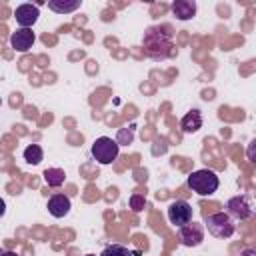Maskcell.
Returning <instances> with one entry per match:
<instances>
[{"instance_id":"14","label":"cell","mask_w":256,"mask_h":256,"mask_svg":"<svg viewBox=\"0 0 256 256\" xmlns=\"http://www.w3.org/2000/svg\"><path fill=\"white\" fill-rule=\"evenodd\" d=\"M80 0H72V2H64V0H50L48 2V8L58 12V14H68V12H74L80 8Z\"/></svg>"},{"instance_id":"8","label":"cell","mask_w":256,"mask_h":256,"mask_svg":"<svg viewBox=\"0 0 256 256\" xmlns=\"http://www.w3.org/2000/svg\"><path fill=\"white\" fill-rule=\"evenodd\" d=\"M36 42V34L32 28H18L16 32L10 34V46L18 52H28Z\"/></svg>"},{"instance_id":"9","label":"cell","mask_w":256,"mask_h":256,"mask_svg":"<svg viewBox=\"0 0 256 256\" xmlns=\"http://www.w3.org/2000/svg\"><path fill=\"white\" fill-rule=\"evenodd\" d=\"M38 16H40V10L36 4H20L14 12V18L20 24V28H32L36 24Z\"/></svg>"},{"instance_id":"20","label":"cell","mask_w":256,"mask_h":256,"mask_svg":"<svg viewBox=\"0 0 256 256\" xmlns=\"http://www.w3.org/2000/svg\"><path fill=\"white\" fill-rule=\"evenodd\" d=\"M4 214H6V202H4L2 198H0V218H2Z\"/></svg>"},{"instance_id":"6","label":"cell","mask_w":256,"mask_h":256,"mask_svg":"<svg viewBox=\"0 0 256 256\" xmlns=\"http://www.w3.org/2000/svg\"><path fill=\"white\" fill-rule=\"evenodd\" d=\"M178 242L182 246H188V248L200 246L204 242V226L198 222H188V224L180 226L178 228Z\"/></svg>"},{"instance_id":"5","label":"cell","mask_w":256,"mask_h":256,"mask_svg":"<svg viewBox=\"0 0 256 256\" xmlns=\"http://www.w3.org/2000/svg\"><path fill=\"white\" fill-rule=\"evenodd\" d=\"M226 214H228L232 220H248V218L254 214L250 196L240 194V196L230 198V200L226 202Z\"/></svg>"},{"instance_id":"19","label":"cell","mask_w":256,"mask_h":256,"mask_svg":"<svg viewBox=\"0 0 256 256\" xmlns=\"http://www.w3.org/2000/svg\"><path fill=\"white\" fill-rule=\"evenodd\" d=\"M240 256H256V250L254 248H246V250H242Z\"/></svg>"},{"instance_id":"2","label":"cell","mask_w":256,"mask_h":256,"mask_svg":"<svg viewBox=\"0 0 256 256\" xmlns=\"http://www.w3.org/2000/svg\"><path fill=\"white\" fill-rule=\"evenodd\" d=\"M218 186H220V180L214 170L202 168V170H194L188 176V188L198 196H210L218 190Z\"/></svg>"},{"instance_id":"12","label":"cell","mask_w":256,"mask_h":256,"mask_svg":"<svg viewBox=\"0 0 256 256\" xmlns=\"http://www.w3.org/2000/svg\"><path fill=\"white\" fill-rule=\"evenodd\" d=\"M172 14L178 20H190L196 14V2L194 0H174L172 2Z\"/></svg>"},{"instance_id":"11","label":"cell","mask_w":256,"mask_h":256,"mask_svg":"<svg viewBox=\"0 0 256 256\" xmlns=\"http://www.w3.org/2000/svg\"><path fill=\"white\" fill-rule=\"evenodd\" d=\"M180 128H182L184 134H194V132H198V130L202 128V114H200V110L192 108L190 112H186V114L182 116V120H180Z\"/></svg>"},{"instance_id":"1","label":"cell","mask_w":256,"mask_h":256,"mask_svg":"<svg viewBox=\"0 0 256 256\" xmlns=\"http://www.w3.org/2000/svg\"><path fill=\"white\" fill-rule=\"evenodd\" d=\"M142 46L146 54L152 60H166L174 54V44H172V34L166 32L164 28L150 26L144 36H142Z\"/></svg>"},{"instance_id":"13","label":"cell","mask_w":256,"mask_h":256,"mask_svg":"<svg viewBox=\"0 0 256 256\" xmlns=\"http://www.w3.org/2000/svg\"><path fill=\"white\" fill-rule=\"evenodd\" d=\"M42 176H44V182H46L50 188L62 186V184H64V178H66V174H64L62 168H46Z\"/></svg>"},{"instance_id":"17","label":"cell","mask_w":256,"mask_h":256,"mask_svg":"<svg viewBox=\"0 0 256 256\" xmlns=\"http://www.w3.org/2000/svg\"><path fill=\"white\" fill-rule=\"evenodd\" d=\"M132 140H134L132 126H130V128H122V130H118V136H116V144H118V146H128Z\"/></svg>"},{"instance_id":"21","label":"cell","mask_w":256,"mask_h":256,"mask_svg":"<svg viewBox=\"0 0 256 256\" xmlns=\"http://www.w3.org/2000/svg\"><path fill=\"white\" fill-rule=\"evenodd\" d=\"M0 256H18V254L12 250H0Z\"/></svg>"},{"instance_id":"18","label":"cell","mask_w":256,"mask_h":256,"mask_svg":"<svg viewBox=\"0 0 256 256\" xmlns=\"http://www.w3.org/2000/svg\"><path fill=\"white\" fill-rule=\"evenodd\" d=\"M130 206L138 212V210H142V208L146 206V198H144V196H140V194H134V196L130 198Z\"/></svg>"},{"instance_id":"4","label":"cell","mask_w":256,"mask_h":256,"mask_svg":"<svg viewBox=\"0 0 256 256\" xmlns=\"http://www.w3.org/2000/svg\"><path fill=\"white\" fill-rule=\"evenodd\" d=\"M206 228L214 238L224 240V238H230L234 234L236 224L226 212H216V214L206 216Z\"/></svg>"},{"instance_id":"7","label":"cell","mask_w":256,"mask_h":256,"mask_svg":"<svg viewBox=\"0 0 256 256\" xmlns=\"http://www.w3.org/2000/svg\"><path fill=\"white\" fill-rule=\"evenodd\" d=\"M168 220L176 228L192 222V206L186 200H174V202H170V206H168Z\"/></svg>"},{"instance_id":"3","label":"cell","mask_w":256,"mask_h":256,"mask_svg":"<svg viewBox=\"0 0 256 256\" xmlns=\"http://www.w3.org/2000/svg\"><path fill=\"white\" fill-rule=\"evenodd\" d=\"M118 150H120V146L116 144V140H112L108 136H100V138H96L92 142V150L90 152H92V158L98 164L106 166V164H112L118 158Z\"/></svg>"},{"instance_id":"10","label":"cell","mask_w":256,"mask_h":256,"mask_svg":"<svg viewBox=\"0 0 256 256\" xmlns=\"http://www.w3.org/2000/svg\"><path fill=\"white\" fill-rule=\"evenodd\" d=\"M48 212L54 216V218H64L68 212H70V208H72V202H70V198L66 196V194H60V192H56V194H52L50 198H48Z\"/></svg>"},{"instance_id":"15","label":"cell","mask_w":256,"mask_h":256,"mask_svg":"<svg viewBox=\"0 0 256 256\" xmlns=\"http://www.w3.org/2000/svg\"><path fill=\"white\" fill-rule=\"evenodd\" d=\"M22 156H24V160H26L28 164H32V166H36V164H40V162L44 160V152H42V148H40L38 144L26 146L24 152H22Z\"/></svg>"},{"instance_id":"22","label":"cell","mask_w":256,"mask_h":256,"mask_svg":"<svg viewBox=\"0 0 256 256\" xmlns=\"http://www.w3.org/2000/svg\"><path fill=\"white\" fill-rule=\"evenodd\" d=\"M86 256H96V254H86Z\"/></svg>"},{"instance_id":"16","label":"cell","mask_w":256,"mask_h":256,"mask_svg":"<svg viewBox=\"0 0 256 256\" xmlns=\"http://www.w3.org/2000/svg\"><path fill=\"white\" fill-rule=\"evenodd\" d=\"M138 254H140L138 250H128L122 244H110L100 252V256H138Z\"/></svg>"}]
</instances>
